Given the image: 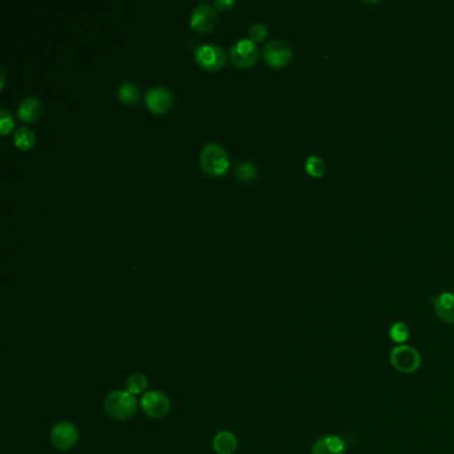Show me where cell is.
Wrapping results in <instances>:
<instances>
[{
	"label": "cell",
	"instance_id": "5b68a950",
	"mask_svg": "<svg viewBox=\"0 0 454 454\" xmlns=\"http://www.w3.org/2000/svg\"><path fill=\"white\" fill-rule=\"evenodd\" d=\"M258 58V46L251 39H240L231 47V59L240 68L252 67Z\"/></svg>",
	"mask_w": 454,
	"mask_h": 454
},
{
	"label": "cell",
	"instance_id": "ac0fdd59",
	"mask_svg": "<svg viewBox=\"0 0 454 454\" xmlns=\"http://www.w3.org/2000/svg\"><path fill=\"white\" fill-rule=\"evenodd\" d=\"M148 381L147 377L141 373H135L128 377L127 380V392L131 394H140L147 389Z\"/></svg>",
	"mask_w": 454,
	"mask_h": 454
},
{
	"label": "cell",
	"instance_id": "5bb4252c",
	"mask_svg": "<svg viewBox=\"0 0 454 454\" xmlns=\"http://www.w3.org/2000/svg\"><path fill=\"white\" fill-rule=\"evenodd\" d=\"M213 448L219 454H232L237 448V439L231 431H219L213 439Z\"/></svg>",
	"mask_w": 454,
	"mask_h": 454
},
{
	"label": "cell",
	"instance_id": "8fae6325",
	"mask_svg": "<svg viewBox=\"0 0 454 454\" xmlns=\"http://www.w3.org/2000/svg\"><path fill=\"white\" fill-rule=\"evenodd\" d=\"M346 442L341 436L327 434L313 442L312 454H345Z\"/></svg>",
	"mask_w": 454,
	"mask_h": 454
},
{
	"label": "cell",
	"instance_id": "4fadbf2b",
	"mask_svg": "<svg viewBox=\"0 0 454 454\" xmlns=\"http://www.w3.org/2000/svg\"><path fill=\"white\" fill-rule=\"evenodd\" d=\"M43 112V104L37 98L30 96L22 100L18 108V115L25 122H35Z\"/></svg>",
	"mask_w": 454,
	"mask_h": 454
},
{
	"label": "cell",
	"instance_id": "603a6c76",
	"mask_svg": "<svg viewBox=\"0 0 454 454\" xmlns=\"http://www.w3.org/2000/svg\"><path fill=\"white\" fill-rule=\"evenodd\" d=\"M234 4V0H216L215 1V7L220 11H228Z\"/></svg>",
	"mask_w": 454,
	"mask_h": 454
},
{
	"label": "cell",
	"instance_id": "ffe728a7",
	"mask_svg": "<svg viewBox=\"0 0 454 454\" xmlns=\"http://www.w3.org/2000/svg\"><path fill=\"white\" fill-rule=\"evenodd\" d=\"M305 170L313 177H320L325 173V163L319 156H309L305 161Z\"/></svg>",
	"mask_w": 454,
	"mask_h": 454
},
{
	"label": "cell",
	"instance_id": "277c9868",
	"mask_svg": "<svg viewBox=\"0 0 454 454\" xmlns=\"http://www.w3.org/2000/svg\"><path fill=\"white\" fill-rule=\"evenodd\" d=\"M195 59L206 70H219L227 62V53L216 43H204L195 51Z\"/></svg>",
	"mask_w": 454,
	"mask_h": 454
},
{
	"label": "cell",
	"instance_id": "ba28073f",
	"mask_svg": "<svg viewBox=\"0 0 454 454\" xmlns=\"http://www.w3.org/2000/svg\"><path fill=\"white\" fill-rule=\"evenodd\" d=\"M264 59L272 68H282L292 59V49L282 40H272L264 49Z\"/></svg>",
	"mask_w": 454,
	"mask_h": 454
},
{
	"label": "cell",
	"instance_id": "7a4b0ae2",
	"mask_svg": "<svg viewBox=\"0 0 454 454\" xmlns=\"http://www.w3.org/2000/svg\"><path fill=\"white\" fill-rule=\"evenodd\" d=\"M137 403H136L135 396L130 392H112L107 396L106 403H104V409L110 417L123 421L128 420L135 415Z\"/></svg>",
	"mask_w": 454,
	"mask_h": 454
},
{
	"label": "cell",
	"instance_id": "3957f363",
	"mask_svg": "<svg viewBox=\"0 0 454 454\" xmlns=\"http://www.w3.org/2000/svg\"><path fill=\"white\" fill-rule=\"evenodd\" d=\"M421 355L410 345H397L391 352L393 368L401 373H413L421 367Z\"/></svg>",
	"mask_w": 454,
	"mask_h": 454
},
{
	"label": "cell",
	"instance_id": "d6986e66",
	"mask_svg": "<svg viewBox=\"0 0 454 454\" xmlns=\"http://www.w3.org/2000/svg\"><path fill=\"white\" fill-rule=\"evenodd\" d=\"M236 176L243 180V182H249L253 180L258 176V168L252 161H241L236 167Z\"/></svg>",
	"mask_w": 454,
	"mask_h": 454
},
{
	"label": "cell",
	"instance_id": "7402d4cb",
	"mask_svg": "<svg viewBox=\"0 0 454 454\" xmlns=\"http://www.w3.org/2000/svg\"><path fill=\"white\" fill-rule=\"evenodd\" d=\"M248 34H249L252 42H261L264 37H267V27L263 23H255V25H251Z\"/></svg>",
	"mask_w": 454,
	"mask_h": 454
},
{
	"label": "cell",
	"instance_id": "7c38bea8",
	"mask_svg": "<svg viewBox=\"0 0 454 454\" xmlns=\"http://www.w3.org/2000/svg\"><path fill=\"white\" fill-rule=\"evenodd\" d=\"M439 319L446 324H454V294L443 292L433 300Z\"/></svg>",
	"mask_w": 454,
	"mask_h": 454
},
{
	"label": "cell",
	"instance_id": "8992f818",
	"mask_svg": "<svg viewBox=\"0 0 454 454\" xmlns=\"http://www.w3.org/2000/svg\"><path fill=\"white\" fill-rule=\"evenodd\" d=\"M79 439V431L71 422L56 424L49 434L51 443L59 450H68L74 448Z\"/></svg>",
	"mask_w": 454,
	"mask_h": 454
},
{
	"label": "cell",
	"instance_id": "6da1fadb",
	"mask_svg": "<svg viewBox=\"0 0 454 454\" xmlns=\"http://www.w3.org/2000/svg\"><path fill=\"white\" fill-rule=\"evenodd\" d=\"M198 161L201 168L213 176L227 172L229 168V158L224 147L215 143H209L200 151Z\"/></svg>",
	"mask_w": 454,
	"mask_h": 454
},
{
	"label": "cell",
	"instance_id": "30bf717a",
	"mask_svg": "<svg viewBox=\"0 0 454 454\" xmlns=\"http://www.w3.org/2000/svg\"><path fill=\"white\" fill-rule=\"evenodd\" d=\"M146 104L148 110L155 113H164L172 107V94L165 87H152L146 95Z\"/></svg>",
	"mask_w": 454,
	"mask_h": 454
},
{
	"label": "cell",
	"instance_id": "e0dca14e",
	"mask_svg": "<svg viewBox=\"0 0 454 454\" xmlns=\"http://www.w3.org/2000/svg\"><path fill=\"white\" fill-rule=\"evenodd\" d=\"M389 337L394 344L405 345L410 337V329L403 321L394 322L389 329Z\"/></svg>",
	"mask_w": 454,
	"mask_h": 454
},
{
	"label": "cell",
	"instance_id": "9a60e30c",
	"mask_svg": "<svg viewBox=\"0 0 454 454\" xmlns=\"http://www.w3.org/2000/svg\"><path fill=\"white\" fill-rule=\"evenodd\" d=\"M118 95L125 104H135L140 98V88L134 82H124L119 87Z\"/></svg>",
	"mask_w": 454,
	"mask_h": 454
},
{
	"label": "cell",
	"instance_id": "44dd1931",
	"mask_svg": "<svg viewBox=\"0 0 454 454\" xmlns=\"http://www.w3.org/2000/svg\"><path fill=\"white\" fill-rule=\"evenodd\" d=\"M13 123L15 122H13V113L6 108H1L0 110V132L3 135L10 132L13 127Z\"/></svg>",
	"mask_w": 454,
	"mask_h": 454
},
{
	"label": "cell",
	"instance_id": "52a82bcc",
	"mask_svg": "<svg viewBox=\"0 0 454 454\" xmlns=\"http://www.w3.org/2000/svg\"><path fill=\"white\" fill-rule=\"evenodd\" d=\"M140 405L144 413L152 418L164 417L171 409L170 398L164 393L156 391L146 393L140 401Z\"/></svg>",
	"mask_w": 454,
	"mask_h": 454
},
{
	"label": "cell",
	"instance_id": "cb8c5ba5",
	"mask_svg": "<svg viewBox=\"0 0 454 454\" xmlns=\"http://www.w3.org/2000/svg\"><path fill=\"white\" fill-rule=\"evenodd\" d=\"M0 71H1V83H0V87L3 88L4 87V80H6V74H4V68L3 67L0 68Z\"/></svg>",
	"mask_w": 454,
	"mask_h": 454
},
{
	"label": "cell",
	"instance_id": "9c48e42d",
	"mask_svg": "<svg viewBox=\"0 0 454 454\" xmlns=\"http://www.w3.org/2000/svg\"><path fill=\"white\" fill-rule=\"evenodd\" d=\"M217 20L216 7L208 3H200L191 13V25L198 32H207L212 30Z\"/></svg>",
	"mask_w": 454,
	"mask_h": 454
},
{
	"label": "cell",
	"instance_id": "2e32d148",
	"mask_svg": "<svg viewBox=\"0 0 454 454\" xmlns=\"http://www.w3.org/2000/svg\"><path fill=\"white\" fill-rule=\"evenodd\" d=\"M13 139H15V144L22 149H30V148L34 147V144L37 141L35 134L27 127L16 128Z\"/></svg>",
	"mask_w": 454,
	"mask_h": 454
}]
</instances>
